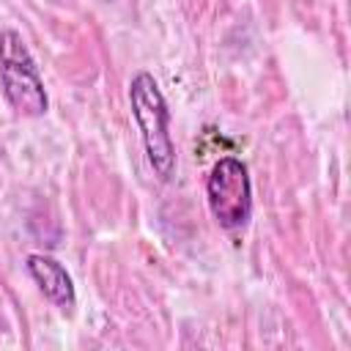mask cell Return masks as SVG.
Returning <instances> with one entry per match:
<instances>
[{
	"label": "cell",
	"instance_id": "4",
	"mask_svg": "<svg viewBox=\"0 0 351 351\" xmlns=\"http://www.w3.org/2000/svg\"><path fill=\"white\" fill-rule=\"evenodd\" d=\"M27 274L33 277V282L38 285V291L44 293V299H49L55 307L60 310H71L74 302H77V293H74V282H71V274L66 271V266L49 255H27Z\"/></svg>",
	"mask_w": 351,
	"mask_h": 351
},
{
	"label": "cell",
	"instance_id": "1",
	"mask_svg": "<svg viewBox=\"0 0 351 351\" xmlns=\"http://www.w3.org/2000/svg\"><path fill=\"white\" fill-rule=\"evenodd\" d=\"M129 104L132 115L137 121L145 159L151 170L162 178L170 181L176 173V148L170 137V110L167 101L156 85V80L148 71H137L129 82Z\"/></svg>",
	"mask_w": 351,
	"mask_h": 351
},
{
	"label": "cell",
	"instance_id": "3",
	"mask_svg": "<svg viewBox=\"0 0 351 351\" xmlns=\"http://www.w3.org/2000/svg\"><path fill=\"white\" fill-rule=\"evenodd\" d=\"M206 200L211 217L225 230H239L252 217V184L247 165L236 156H222L206 181Z\"/></svg>",
	"mask_w": 351,
	"mask_h": 351
},
{
	"label": "cell",
	"instance_id": "2",
	"mask_svg": "<svg viewBox=\"0 0 351 351\" xmlns=\"http://www.w3.org/2000/svg\"><path fill=\"white\" fill-rule=\"evenodd\" d=\"M0 85L8 104L19 115L38 118L47 112L49 99L41 82L38 66L16 30L0 33Z\"/></svg>",
	"mask_w": 351,
	"mask_h": 351
}]
</instances>
